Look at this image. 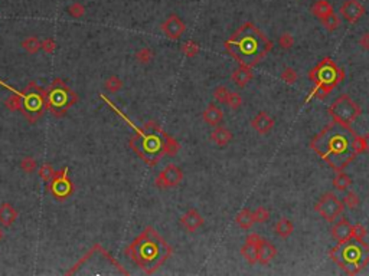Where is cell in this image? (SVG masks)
Masks as SVG:
<instances>
[{"label": "cell", "instance_id": "obj_35", "mask_svg": "<svg viewBox=\"0 0 369 276\" xmlns=\"http://www.w3.org/2000/svg\"><path fill=\"white\" fill-rule=\"evenodd\" d=\"M38 174H39V177L42 178V181L49 183L50 178L55 176V170H54V167H52V164H49V163H45V164H42V166L38 168Z\"/></svg>", "mask_w": 369, "mask_h": 276}, {"label": "cell", "instance_id": "obj_39", "mask_svg": "<svg viewBox=\"0 0 369 276\" xmlns=\"http://www.w3.org/2000/svg\"><path fill=\"white\" fill-rule=\"evenodd\" d=\"M67 12L74 19H81L85 15V8H84V5H81L80 2H74L71 6H68Z\"/></svg>", "mask_w": 369, "mask_h": 276}, {"label": "cell", "instance_id": "obj_25", "mask_svg": "<svg viewBox=\"0 0 369 276\" xmlns=\"http://www.w3.org/2000/svg\"><path fill=\"white\" fill-rule=\"evenodd\" d=\"M274 232L280 239H287L293 235L294 232V225L293 222L287 219V217H281L277 220V223L274 225Z\"/></svg>", "mask_w": 369, "mask_h": 276}, {"label": "cell", "instance_id": "obj_30", "mask_svg": "<svg viewBox=\"0 0 369 276\" xmlns=\"http://www.w3.org/2000/svg\"><path fill=\"white\" fill-rule=\"evenodd\" d=\"M323 28L328 30V32H335L340 26V19L339 16L333 12L332 15H329L328 18H325L323 20H320Z\"/></svg>", "mask_w": 369, "mask_h": 276}, {"label": "cell", "instance_id": "obj_29", "mask_svg": "<svg viewBox=\"0 0 369 276\" xmlns=\"http://www.w3.org/2000/svg\"><path fill=\"white\" fill-rule=\"evenodd\" d=\"M20 46L26 50L28 53L33 55V53H38L40 50V40L36 36H29V38H26L20 43Z\"/></svg>", "mask_w": 369, "mask_h": 276}, {"label": "cell", "instance_id": "obj_9", "mask_svg": "<svg viewBox=\"0 0 369 276\" xmlns=\"http://www.w3.org/2000/svg\"><path fill=\"white\" fill-rule=\"evenodd\" d=\"M328 114L332 117L333 122L350 127L360 117L362 109L358 102H355L348 94H342L330 104Z\"/></svg>", "mask_w": 369, "mask_h": 276}, {"label": "cell", "instance_id": "obj_17", "mask_svg": "<svg viewBox=\"0 0 369 276\" xmlns=\"http://www.w3.org/2000/svg\"><path fill=\"white\" fill-rule=\"evenodd\" d=\"M179 222L180 225H182V227H183L186 232L195 233L198 229H200V227L203 226L205 219L202 217V215H200L196 209H189L185 215H182Z\"/></svg>", "mask_w": 369, "mask_h": 276}, {"label": "cell", "instance_id": "obj_11", "mask_svg": "<svg viewBox=\"0 0 369 276\" xmlns=\"http://www.w3.org/2000/svg\"><path fill=\"white\" fill-rule=\"evenodd\" d=\"M49 193L52 197L58 201H64L70 198L74 193V184L70 178V168L64 167L60 171H55V176L50 178L49 181Z\"/></svg>", "mask_w": 369, "mask_h": 276}, {"label": "cell", "instance_id": "obj_16", "mask_svg": "<svg viewBox=\"0 0 369 276\" xmlns=\"http://www.w3.org/2000/svg\"><path fill=\"white\" fill-rule=\"evenodd\" d=\"M274 125H276V119L266 111H259L258 114L251 119V127L259 135H266L271 132Z\"/></svg>", "mask_w": 369, "mask_h": 276}, {"label": "cell", "instance_id": "obj_1", "mask_svg": "<svg viewBox=\"0 0 369 276\" xmlns=\"http://www.w3.org/2000/svg\"><path fill=\"white\" fill-rule=\"evenodd\" d=\"M356 132L348 125L330 122L310 141V148L336 173L343 171L356 158L353 138Z\"/></svg>", "mask_w": 369, "mask_h": 276}, {"label": "cell", "instance_id": "obj_34", "mask_svg": "<svg viewBox=\"0 0 369 276\" xmlns=\"http://www.w3.org/2000/svg\"><path fill=\"white\" fill-rule=\"evenodd\" d=\"M154 58V53L150 48H141L136 52V60L141 65H147Z\"/></svg>", "mask_w": 369, "mask_h": 276}, {"label": "cell", "instance_id": "obj_3", "mask_svg": "<svg viewBox=\"0 0 369 276\" xmlns=\"http://www.w3.org/2000/svg\"><path fill=\"white\" fill-rule=\"evenodd\" d=\"M136 134L130 138V148L139 156L147 166L153 167L165 156L175 157L179 151V143L154 121L146 122L143 127H134Z\"/></svg>", "mask_w": 369, "mask_h": 276}, {"label": "cell", "instance_id": "obj_21", "mask_svg": "<svg viewBox=\"0 0 369 276\" xmlns=\"http://www.w3.org/2000/svg\"><path fill=\"white\" fill-rule=\"evenodd\" d=\"M232 132L230 128L227 127H222V125H217L215 129L210 132V141L218 146V147H227L232 141Z\"/></svg>", "mask_w": 369, "mask_h": 276}, {"label": "cell", "instance_id": "obj_33", "mask_svg": "<svg viewBox=\"0 0 369 276\" xmlns=\"http://www.w3.org/2000/svg\"><path fill=\"white\" fill-rule=\"evenodd\" d=\"M280 78L283 79L287 85H294L297 82V79H299V75H297V71L296 69L291 68V66H287V68L283 69Z\"/></svg>", "mask_w": 369, "mask_h": 276}, {"label": "cell", "instance_id": "obj_12", "mask_svg": "<svg viewBox=\"0 0 369 276\" xmlns=\"http://www.w3.org/2000/svg\"><path fill=\"white\" fill-rule=\"evenodd\" d=\"M183 177H185V174H183L182 168L175 164H169L157 174V177L154 180V186L157 188L178 187Z\"/></svg>", "mask_w": 369, "mask_h": 276}, {"label": "cell", "instance_id": "obj_5", "mask_svg": "<svg viewBox=\"0 0 369 276\" xmlns=\"http://www.w3.org/2000/svg\"><path fill=\"white\" fill-rule=\"evenodd\" d=\"M329 257L348 275H358L369 265V245L365 240H345L329 252Z\"/></svg>", "mask_w": 369, "mask_h": 276}, {"label": "cell", "instance_id": "obj_43", "mask_svg": "<svg viewBox=\"0 0 369 276\" xmlns=\"http://www.w3.org/2000/svg\"><path fill=\"white\" fill-rule=\"evenodd\" d=\"M293 45H294V38L290 35V33H283L281 36L279 38V46L281 49L284 50H290L293 48Z\"/></svg>", "mask_w": 369, "mask_h": 276}, {"label": "cell", "instance_id": "obj_26", "mask_svg": "<svg viewBox=\"0 0 369 276\" xmlns=\"http://www.w3.org/2000/svg\"><path fill=\"white\" fill-rule=\"evenodd\" d=\"M235 223L244 229V230H248L251 227L255 225V220H254V216H252V210L249 209H242L240 213L235 216Z\"/></svg>", "mask_w": 369, "mask_h": 276}, {"label": "cell", "instance_id": "obj_20", "mask_svg": "<svg viewBox=\"0 0 369 276\" xmlns=\"http://www.w3.org/2000/svg\"><path fill=\"white\" fill-rule=\"evenodd\" d=\"M252 78H254V72H252V69L249 68V66H244V65H241L238 68L234 69V72H232V75H231L232 84H235L238 88L247 87L248 82L252 81Z\"/></svg>", "mask_w": 369, "mask_h": 276}, {"label": "cell", "instance_id": "obj_46", "mask_svg": "<svg viewBox=\"0 0 369 276\" xmlns=\"http://www.w3.org/2000/svg\"><path fill=\"white\" fill-rule=\"evenodd\" d=\"M2 239H3V232H2V229H0V242H2Z\"/></svg>", "mask_w": 369, "mask_h": 276}, {"label": "cell", "instance_id": "obj_40", "mask_svg": "<svg viewBox=\"0 0 369 276\" xmlns=\"http://www.w3.org/2000/svg\"><path fill=\"white\" fill-rule=\"evenodd\" d=\"M227 105L232 111H238L242 107V97H241L238 92L230 91V95H228V99H227Z\"/></svg>", "mask_w": 369, "mask_h": 276}, {"label": "cell", "instance_id": "obj_7", "mask_svg": "<svg viewBox=\"0 0 369 276\" xmlns=\"http://www.w3.org/2000/svg\"><path fill=\"white\" fill-rule=\"evenodd\" d=\"M46 109L52 112L57 118H61L67 114V111L74 107L78 101L77 94L61 78L54 79L50 87L45 92Z\"/></svg>", "mask_w": 369, "mask_h": 276}, {"label": "cell", "instance_id": "obj_45", "mask_svg": "<svg viewBox=\"0 0 369 276\" xmlns=\"http://www.w3.org/2000/svg\"><path fill=\"white\" fill-rule=\"evenodd\" d=\"M359 46L363 50L369 52V32H365V33H362V35H360Z\"/></svg>", "mask_w": 369, "mask_h": 276}, {"label": "cell", "instance_id": "obj_42", "mask_svg": "<svg viewBox=\"0 0 369 276\" xmlns=\"http://www.w3.org/2000/svg\"><path fill=\"white\" fill-rule=\"evenodd\" d=\"M228 95H230V89L224 87V85H220V87L214 89V98L217 99L220 104H227Z\"/></svg>", "mask_w": 369, "mask_h": 276}, {"label": "cell", "instance_id": "obj_24", "mask_svg": "<svg viewBox=\"0 0 369 276\" xmlns=\"http://www.w3.org/2000/svg\"><path fill=\"white\" fill-rule=\"evenodd\" d=\"M310 10H311V15L319 20H323L325 18H328L329 15H332L335 12L332 3H329L328 0H316L311 5V9Z\"/></svg>", "mask_w": 369, "mask_h": 276}, {"label": "cell", "instance_id": "obj_28", "mask_svg": "<svg viewBox=\"0 0 369 276\" xmlns=\"http://www.w3.org/2000/svg\"><path fill=\"white\" fill-rule=\"evenodd\" d=\"M180 50H182V53L186 56V58H195L198 53H199L200 50V46L199 43H196L195 40H186L182 46H180Z\"/></svg>", "mask_w": 369, "mask_h": 276}, {"label": "cell", "instance_id": "obj_14", "mask_svg": "<svg viewBox=\"0 0 369 276\" xmlns=\"http://www.w3.org/2000/svg\"><path fill=\"white\" fill-rule=\"evenodd\" d=\"M340 13L346 22L358 23L360 18H363V15L366 13V9L359 0H345L340 6Z\"/></svg>", "mask_w": 369, "mask_h": 276}, {"label": "cell", "instance_id": "obj_4", "mask_svg": "<svg viewBox=\"0 0 369 276\" xmlns=\"http://www.w3.org/2000/svg\"><path fill=\"white\" fill-rule=\"evenodd\" d=\"M172 253V246L151 226L144 227L126 249V255L147 275L154 273Z\"/></svg>", "mask_w": 369, "mask_h": 276}, {"label": "cell", "instance_id": "obj_10", "mask_svg": "<svg viewBox=\"0 0 369 276\" xmlns=\"http://www.w3.org/2000/svg\"><path fill=\"white\" fill-rule=\"evenodd\" d=\"M314 210L316 213L320 215V217L329 223H333L338 217L343 213L345 206L340 201V198L335 194V193H325L322 197L318 200V203L314 204Z\"/></svg>", "mask_w": 369, "mask_h": 276}, {"label": "cell", "instance_id": "obj_44", "mask_svg": "<svg viewBox=\"0 0 369 276\" xmlns=\"http://www.w3.org/2000/svg\"><path fill=\"white\" fill-rule=\"evenodd\" d=\"M40 49L43 50L45 53H54L55 49H57V42L52 38H46V39L40 42Z\"/></svg>", "mask_w": 369, "mask_h": 276}, {"label": "cell", "instance_id": "obj_13", "mask_svg": "<svg viewBox=\"0 0 369 276\" xmlns=\"http://www.w3.org/2000/svg\"><path fill=\"white\" fill-rule=\"evenodd\" d=\"M160 30L163 32V35H165L166 38H169V39L172 40H176L179 39L180 36L185 33V30H186V23L180 19L178 15L172 13L169 18L160 25Z\"/></svg>", "mask_w": 369, "mask_h": 276}, {"label": "cell", "instance_id": "obj_19", "mask_svg": "<svg viewBox=\"0 0 369 276\" xmlns=\"http://www.w3.org/2000/svg\"><path fill=\"white\" fill-rule=\"evenodd\" d=\"M350 232H352V225H350L348 219H340L330 229V235L338 243L349 240Z\"/></svg>", "mask_w": 369, "mask_h": 276}, {"label": "cell", "instance_id": "obj_6", "mask_svg": "<svg viewBox=\"0 0 369 276\" xmlns=\"http://www.w3.org/2000/svg\"><path fill=\"white\" fill-rule=\"evenodd\" d=\"M309 78L314 84V88L310 92V98L325 99L345 81V71L338 66L333 59L323 58L316 66L310 69Z\"/></svg>", "mask_w": 369, "mask_h": 276}, {"label": "cell", "instance_id": "obj_2", "mask_svg": "<svg viewBox=\"0 0 369 276\" xmlns=\"http://www.w3.org/2000/svg\"><path fill=\"white\" fill-rule=\"evenodd\" d=\"M225 50L244 66H255L267 58L273 42L252 22H245L224 43Z\"/></svg>", "mask_w": 369, "mask_h": 276}, {"label": "cell", "instance_id": "obj_27", "mask_svg": "<svg viewBox=\"0 0 369 276\" xmlns=\"http://www.w3.org/2000/svg\"><path fill=\"white\" fill-rule=\"evenodd\" d=\"M332 186L335 187L336 191H339V193H346L348 190L352 186V180L348 174H345L343 171H339L335 178H333V181H332Z\"/></svg>", "mask_w": 369, "mask_h": 276}, {"label": "cell", "instance_id": "obj_38", "mask_svg": "<svg viewBox=\"0 0 369 276\" xmlns=\"http://www.w3.org/2000/svg\"><path fill=\"white\" fill-rule=\"evenodd\" d=\"M20 168H22L25 173L32 174V173H35V171L38 170V161L32 157L22 158V161H20Z\"/></svg>", "mask_w": 369, "mask_h": 276}, {"label": "cell", "instance_id": "obj_23", "mask_svg": "<svg viewBox=\"0 0 369 276\" xmlns=\"http://www.w3.org/2000/svg\"><path fill=\"white\" fill-rule=\"evenodd\" d=\"M18 210L12 206L10 203L0 204V226L10 227L18 220Z\"/></svg>", "mask_w": 369, "mask_h": 276}, {"label": "cell", "instance_id": "obj_32", "mask_svg": "<svg viewBox=\"0 0 369 276\" xmlns=\"http://www.w3.org/2000/svg\"><path fill=\"white\" fill-rule=\"evenodd\" d=\"M15 94L13 95H10L9 98L5 101V105H6V108L9 109V111H20L22 109V99H20V95L18 91H15V89H12Z\"/></svg>", "mask_w": 369, "mask_h": 276}, {"label": "cell", "instance_id": "obj_8", "mask_svg": "<svg viewBox=\"0 0 369 276\" xmlns=\"http://www.w3.org/2000/svg\"><path fill=\"white\" fill-rule=\"evenodd\" d=\"M45 89L38 85L35 81L28 84V87L23 89V92H19L22 99V112L26 119L35 124L38 122L43 112L46 111V98H45Z\"/></svg>", "mask_w": 369, "mask_h": 276}, {"label": "cell", "instance_id": "obj_36", "mask_svg": "<svg viewBox=\"0 0 369 276\" xmlns=\"http://www.w3.org/2000/svg\"><path fill=\"white\" fill-rule=\"evenodd\" d=\"M104 85H106V89H107V91H110L113 94H116V92H119V91L123 88V81H121L119 77H116V75H111L110 78L106 79Z\"/></svg>", "mask_w": 369, "mask_h": 276}, {"label": "cell", "instance_id": "obj_22", "mask_svg": "<svg viewBox=\"0 0 369 276\" xmlns=\"http://www.w3.org/2000/svg\"><path fill=\"white\" fill-rule=\"evenodd\" d=\"M202 119L210 125V127H217V125H220L221 122H222V119H224V112H222V109L218 107V105H214V104H209L206 109L202 112Z\"/></svg>", "mask_w": 369, "mask_h": 276}, {"label": "cell", "instance_id": "obj_15", "mask_svg": "<svg viewBox=\"0 0 369 276\" xmlns=\"http://www.w3.org/2000/svg\"><path fill=\"white\" fill-rule=\"evenodd\" d=\"M262 237L257 235V233H249L244 246L241 247V255L242 257L248 262L249 265H255L257 263V250H258V245Z\"/></svg>", "mask_w": 369, "mask_h": 276}, {"label": "cell", "instance_id": "obj_18", "mask_svg": "<svg viewBox=\"0 0 369 276\" xmlns=\"http://www.w3.org/2000/svg\"><path fill=\"white\" fill-rule=\"evenodd\" d=\"M277 256V249L276 246L267 240V239H261L258 245V250H257V263L259 265H270Z\"/></svg>", "mask_w": 369, "mask_h": 276}, {"label": "cell", "instance_id": "obj_41", "mask_svg": "<svg viewBox=\"0 0 369 276\" xmlns=\"http://www.w3.org/2000/svg\"><path fill=\"white\" fill-rule=\"evenodd\" d=\"M252 216H254L255 223H266V222H269L270 212L264 206H259L255 210H252Z\"/></svg>", "mask_w": 369, "mask_h": 276}, {"label": "cell", "instance_id": "obj_37", "mask_svg": "<svg viewBox=\"0 0 369 276\" xmlns=\"http://www.w3.org/2000/svg\"><path fill=\"white\" fill-rule=\"evenodd\" d=\"M366 235H368V230H366V227L363 226V225H360V223H356V225H353V226H352V232H350V239H353V240H358V242H362V240H365Z\"/></svg>", "mask_w": 369, "mask_h": 276}, {"label": "cell", "instance_id": "obj_31", "mask_svg": "<svg viewBox=\"0 0 369 276\" xmlns=\"http://www.w3.org/2000/svg\"><path fill=\"white\" fill-rule=\"evenodd\" d=\"M342 203H343V206L348 207L350 210H355L356 207L359 206L360 203V198L358 196V193H355V191H346V194H345V197L342 200Z\"/></svg>", "mask_w": 369, "mask_h": 276}]
</instances>
